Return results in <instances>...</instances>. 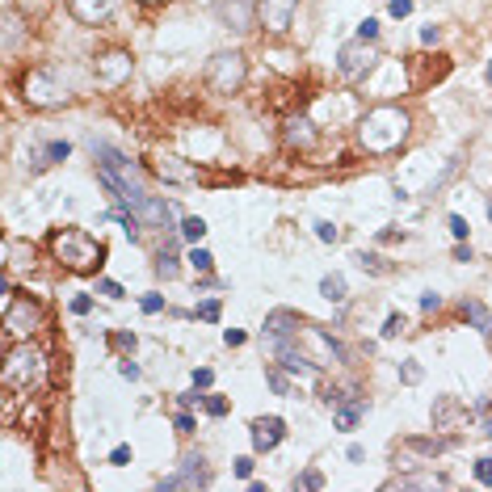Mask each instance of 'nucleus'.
Returning a JSON list of instances; mask_svg holds the SVG:
<instances>
[{
  "instance_id": "obj_33",
  "label": "nucleus",
  "mask_w": 492,
  "mask_h": 492,
  "mask_svg": "<svg viewBox=\"0 0 492 492\" xmlns=\"http://www.w3.org/2000/svg\"><path fill=\"white\" fill-rule=\"evenodd\" d=\"M139 307H143L147 316H160V312H164V299H160V295H143V303H139Z\"/></svg>"
},
{
  "instance_id": "obj_30",
  "label": "nucleus",
  "mask_w": 492,
  "mask_h": 492,
  "mask_svg": "<svg viewBox=\"0 0 492 492\" xmlns=\"http://www.w3.org/2000/svg\"><path fill=\"white\" fill-rule=\"evenodd\" d=\"M202 408H206L211 417H223V413H227V400H223V396H206V400H202Z\"/></svg>"
},
{
  "instance_id": "obj_47",
  "label": "nucleus",
  "mask_w": 492,
  "mask_h": 492,
  "mask_svg": "<svg viewBox=\"0 0 492 492\" xmlns=\"http://www.w3.org/2000/svg\"><path fill=\"white\" fill-rule=\"evenodd\" d=\"M236 476H240V480H248V476H253V459H248V455H244V459H236Z\"/></svg>"
},
{
  "instance_id": "obj_41",
  "label": "nucleus",
  "mask_w": 492,
  "mask_h": 492,
  "mask_svg": "<svg viewBox=\"0 0 492 492\" xmlns=\"http://www.w3.org/2000/svg\"><path fill=\"white\" fill-rule=\"evenodd\" d=\"M173 425H177V434H194V417H190V413H177Z\"/></svg>"
},
{
  "instance_id": "obj_48",
  "label": "nucleus",
  "mask_w": 492,
  "mask_h": 492,
  "mask_svg": "<svg viewBox=\"0 0 492 492\" xmlns=\"http://www.w3.org/2000/svg\"><path fill=\"white\" fill-rule=\"evenodd\" d=\"M223 341H227V345H244V333H240V328H227Z\"/></svg>"
},
{
  "instance_id": "obj_32",
  "label": "nucleus",
  "mask_w": 492,
  "mask_h": 492,
  "mask_svg": "<svg viewBox=\"0 0 492 492\" xmlns=\"http://www.w3.org/2000/svg\"><path fill=\"white\" fill-rule=\"evenodd\" d=\"M316 236H320V240H324V244H333V240H337V236H341V232H337V227H333V223H328V219H320V223H316Z\"/></svg>"
},
{
  "instance_id": "obj_3",
  "label": "nucleus",
  "mask_w": 492,
  "mask_h": 492,
  "mask_svg": "<svg viewBox=\"0 0 492 492\" xmlns=\"http://www.w3.org/2000/svg\"><path fill=\"white\" fill-rule=\"evenodd\" d=\"M51 253H55V261H59L63 270H72V274H93V270L105 265V248H101L88 232H80V227L55 232V236H51Z\"/></svg>"
},
{
  "instance_id": "obj_17",
  "label": "nucleus",
  "mask_w": 492,
  "mask_h": 492,
  "mask_svg": "<svg viewBox=\"0 0 492 492\" xmlns=\"http://www.w3.org/2000/svg\"><path fill=\"white\" fill-rule=\"evenodd\" d=\"M156 168H160V177H164V181H194V177H198V173H194L190 164H181L177 156H160V164H156Z\"/></svg>"
},
{
  "instance_id": "obj_35",
  "label": "nucleus",
  "mask_w": 492,
  "mask_h": 492,
  "mask_svg": "<svg viewBox=\"0 0 492 492\" xmlns=\"http://www.w3.org/2000/svg\"><path fill=\"white\" fill-rule=\"evenodd\" d=\"M476 480H480V484H492V455H484V459L476 463Z\"/></svg>"
},
{
  "instance_id": "obj_27",
  "label": "nucleus",
  "mask_w": 492,
  "mask_h": 492,
  "mask_svg": "<svg viewBox=\"0 0 492 492\" xmlns=\"http://www.w3.org/2000/svg\"><path fill=\"white\" fill-rule=\"evenodd\" d=\"M211 261H215V257H211L206 248H198V244H194V253H190V265H194L198 274H211Z\"/></svg>"
},
{
  "instance_id": "obj_25",
  "label": "nucleus",
  "mask_w": 492,
  "mask_h": 492,
  "mask_svg": "<svg viewBox=\"0 0 492 492\" xmlns=\"http://www.w3.org/2000/svg\"><path fill=\"white\" fill-rule=\"evenodd\" d=\"M156 274H160V278H177V257H173V244H168V248H160V257H156Z\"/></svg>"
},
{
  "instance_id": "obj_2",
  "label": "nucleus",
  "mask_w": 492,
  "mask_h": 492,
  "mask_svg": "<svg viewBox=\"0 0 492 492\" xmlns=\"http://www.w3.org/2000/svg\"><path fill=\"white\" fill-rule=\"evenodd\" d=\"M408 114L400 109V105H375L362 122H358V143H362V152H371V156H387V152H396L404 139H408Z\"/></svg>"
},
{
  "instance_id": "obj_40",
  "label": "nucleus",
  "mask_w": 492,
  "mask_h": 492,
  "mask_svg": "<svg viewBox=\"0 0 492 492\" xmlns=\"http://www.w3.org/2000/svg\"><path fill=\"white\" fill-rule=\"evenodd\" d=\"M387 13H392V17H408V13H413V0H392Z\"/></svg>"
},
{
  "instance_id": "obj_18",
  "label": "nucleus",
  "mask_w": 492,
  "mask_h": 492,
  "mask_svg": "<svg viewBox=\"0 0 492 492\" xmlns=\"http://www.w3.org/2000/svg\"><path fill=\"white\" fill-rule=\"evenodd\" d=\"M463 320H472L484 337H492V312L484 303H476V299H463Z\"/></svg>"
},
{
  "instance_id": "obj_28",
  "label": "nucleus",
  "mask_w": 492,
  "mask_h": 492,
  "mask_svg": "<svg viewBox=\"0 0 492 492\" xmlns=\"http://www.w3.org/2000/svg\"><path fill=\"white\" fill-rule=\"evenodd\" d=\"M354 261H358L362 270H371V274H387V265H383V257H375V253H358Z\"/></svg>"
},
{
  "instance_id": "obj_19",
  "label": "nucleus",
  "mask_w": 492,
  "mask_h": 492,
  "mask_svg": "<svg viewBox=\"0 0 492 492\" xmlns=\"http://www.w3.org/2000/svg\"><path fill=\"white\" fill-rule=\"evenodd\" d=\"M67 152H72V143H46L38 156H34V168H46V164H59V160H67Z\"/></svg>"
},
{
  "instance_id": "obj_21",
  "label": "nucleus",
  "mask_w": 492,
  "mask_h": 492,
  "mask_svg": "<svg viewBox=\"0 0 492 492\" xmlns=\"http://www.w3.org/2000/svg\"><path fill=\"white\" fill-rule=\"evenodd\" d=\"M265 383L274 387V396H291V392H295V387H291L286 366H265Z\"/></svg>"
},
{
  "instance_id": "obj_12",
  "label": "nucleus",
  "mask_w": 492,
  "mask_h": 492,
  "mask_svg": "<svg viewBox=\"0 0 492 492\" xmlns=\"http://www.w3.org/2000/svg\"><path fill=\"white\" fill-rule=\"evenodd\" d=\"M97 76H101V84H122L126 76H131V55H122V51H109V55H101L97 59Z\"/></svg>"
},
{
  "instance_id": "obj_49",
  "label": "nucleus",
  "mask_w": 492,
  "mask_h": 492,
  "mask_svg": "<svg viewBox=\"0 0 492 492\" xmlns=\"http://www.w3.org/2000/svg\"><path fill=\"white\" fill-rule=\"evenodd\" d=\"M118 375H122V379H139V366H135V362H122Z\"/></svg>"
},
{
  "instance_id": "obj_20",
  "label": "nucleus",
  "mask_w": 492,
  "mask_h": 492,
  "mask_svg": "<svg viewBox=\"0 0 492 492\" xmlns=\"http://www.w3.org/2000/svg\"><path fill=\"white\" fill-rule=\"evenodd\" d=\"M320 295H324L328 303H345V278H341V274H324Z\"/></svg>"
},
{
  "instance_id": "obj_31",
  "label": "nucleus",
  "mask_w": 492,
  "mask_h": 492,
  "mask_svg": "<svg viewBox=\"0 0 492 492\" xmlns=\"http://www.w3.org/2000/svg\"><path fill=\"white\" fill-rule=\"evenodd\" d=\"M358 38H366V42H375V38H379V21H375V17H366V21L358 25Z\"/></svg>"
},
{
  "instance_id": "obj_13",
  "label": "nucleus",
  "mask_w": 492,
  "mask_h": 492,
  "mask_svg": "<svg viewBox=\"0 0 492 492\" xmlns=\"http://www.w3.org/2000/svg\"><path fill=\"white\" fill-rule=\"evenodd\" d=\"M253 13H257L253 0H219V17H223L232 29H248V25H253Z\"/></svg>"
},
{
  "instance_id": "obj_22",
  "label": "nucleus",
  "mask_w": 492,
  "mask_h": 492,
  "mask_svg": "<svg viewBox=\"0 0 492 492\" xmlns=\"http://www.w3.org/2000/svg\"><path fill=\"white\" fill-rule=\"evenodd\" d=\"M446 480L442 476H400V480H392V488H442Z\"/></svg>"
},
{
  "instance_id": "obj_43",
  "label": "nucleus",
  "mask_w": 492,
  "mask_h": 492,
  "mask_svg": "<svg viewBox=\"0 0 492 492\" xmlns=\"http://www.w3.org/2000/svg\"><path fill=\"white\" fill-rule=\"evenodd\" d=\"M438 307H442V299H438L434 291H430V295H421V312H438Z\"/></svg>"
},
{
  "instance_id": "obj_52",
  "label": "nucleus",
  "mask_w": 492,
  "mask_h": 492,
  "mask_svg": "<svg viewBox=\"0 0 492 492\" xmlns=\"http://www.w3.org/2000/svg\"><path fill=\"white\" fill-rule=\"evenodd\" d=\"M488 84H492V63H488Z\"/></svg>"
},
{
  "instance_id": "obj_7",
  "label": "nucleus",
  "mask_w": 492,
  "mask_h": 492,
  "mask_svg": "<svg viewBox=\"0 0 492 492\" xmlns=\"http://www.w3.org/2000/svg\"><path fill=\"white\" fill-rule=\"evenodd\" d=\"M295 13H299V0H257V21L265 25V34H286Z\"/></svg>"
},
{
  "instance_id": "obj_15",
  "label": "nucleus",
  "mask_w": 492,
  "mask_h": 492,
  "mask_svg": "<svg viewBox=\"0 0 492 492\" xmlns=\"http://www.w3.org/2000/svg\"><path fill=\"white\" fill-rule=\"evenodd\" d=\"M362 413H366V400H341V404H333V425L341 434H350V430H358Z\"/></svg>"
},
{
  "instance_id": "obj_39",
  "label": "nucleus",
  "mask_w": 492,
  "mask_h": 492,
  "mask_svg": "<svg viewBox=\"0 0 492 492\" xmlns=\"http://www.w3.org/2000/svg\"><path fill=\"white\" fill-rule=\"evenodd\" d=\"M72 312H76V316H88V312H93V299H88V295H76V299H72Z\"/></svg>"
},
{
  "instance_id": "obj_8",
  "label": "nucleus",
  "mask_w": 492,
  "mask_h": 492,
  "mask_svg": "<svg viewBox=\"0 0 492 492\" xmlns=\"http://www.w3.org/2000/svg\"><path fill=\"white\" fill-rule=\"evenodd\" d=\"M206 484H211V472H206V459H202V455H185V459H181V472H177V476H168V480H160V488H164V492L206 488Z\"/></svg>"
},
{
  "instance_id": "obj_5",
  "label": "nucleus",
  "mask_w": 492,
  "mask_h": 492,
  "mask_svg": "<svg viewBox=\"0 0 492 492\" xmlns=\"http://www.w3.org/2000/svg\"><path fill=\"white\" fill-rule=\"evenodd\" d=\"M244 55L240 51H219L211 63H206V88L215 93H236L244 84Z\"/></svg>"
},
{
  "instance_id": "obj_23",
  "label": "nucleus",
  "mask_w": 492,
  "mask_h": 492,
  "mask_svg": "<svg viewBox=\"0 0 492 492\" xmlns=\"http://www.w3.org/2000/svg\"><path fill=\"white\" fill-rule=\"evenodd\" d=\"M459 413H463V408H459L455 400H438V408H434V425H438V430H446Z\"/></svg>"
},
{
  "instance_id": "obj_36",
  "label": "nucleus",
  "mask_w": 492,
  "mask_h": 492,
  "mask_svg": "<svg viewBox=\"0 0 492 492\" xmlns=\"http://www.w3.org/2000/svg\"><path fill=\"white\" fill-rule=\"evenodd\" d=\"M400 379H404V383H421V366H417V362H404V366H400Z\"/></svg>"
},
{
  "instance_id": "obj_10",
  "label": "nucleus",
  "mask_w": 492,
  "mask_h": 492,
  "mask_svg": "<svg viewBox=\"0 0 492 492\" xmlns=\"http://www.w3.org/2000/svg\"><path fill=\"white\" fill-rule=\"evenodd\" d=\"M299 316L295 312H270L265 316V328H261V337L270 341V345H282V341H295L299 337Z\"/></svg>"
},
{
  "instance_id": "obj_46",
  "label": "nucleus",
  "mask_w": 492,
  "mask_h": 492,
  "mask_svg": "<svg viewBox=\"0 0 492 492\" xmlns=\"http://www.w3.org/2000/svg\"><path fill=\"white\" fill-rule=\"evenodd\" d=\"M211 379H215V375H211L206 366H198V371H194V387H211Z\"/></svg>"
},
{
  "instance_id": "obj_11",
  "label": "nucleus",
  "mask_w": 492,
  "mask_h": 492,
  "mask_svg": "<svg viewBox=\"0 0 492 492\" xmlns=\"http://www.w3.org/2000/svg\"><path fill=\"white\" fill-rule=\"evenodd\" d=\"M248 438H253V451H274L286 438V421L282 417H257L248 425Z\"/></svg>"
},
{
  "instance_id": "obj_26",
  "label": "nucleus",
  "mask_w": 492,
  "mask_h": 492,
  "mask_svg": "<svg viewBox=\"0 0 492 492\" xmlns=\"http://www.w3.org/2000/svg\"><path fill=\"white\" fill-rule=\"evenodd\" d=\"M295 488L320 492V488H324V476H320V472H316V467H307V472H299V476H295Z\"/></svg>"
},
{
  "instance_id": "obj_51",
  "label": "nucleus",
  "mask_w": 492,
  "mask_h": 492,
  "mask_svg": "<svg viewBox=\"0 0 492 492\" xmlns=\"http://www.w3.org/2000/svg\"><path fill=\"white\" fill-rule=\"evenodd\" d=\"M484 438H492V417L484 421Z\"/></svg>"
},
{
  "instance_id": "obj_45",
  "label": "nucleus",
  "mask_w": 492,
  "mask_h": 492,
  "mask_svg": "<svg viewBox=\"0 0 492 492\" xmlns=\"http://www.w3.org/2000/svg\"><path fill=\"white\" fill-rule=\"evenodd\" d=\"M114 345L118 350H135V333H114Z\"/></svg>"
},
{
  "instance_id": "obj_29",
  "label": "nucleus",
  "mask_w": 492,
  "mask_h": 492,
  "mask_svg": "<svg viewBox=\"0 0 492 492\" xmlns=\"http://www.w3.org/2000/svg\"><path fill=\"white\" fill-rule=\"evenodd\" d=\"M404 328H408V324H404V316H400V312H392V316H387V324H383V337H400Z\"/></svg>"
},
{
  "instance_id": "obj_16",
  "label": "nucleus",
  "mask_w": 492,
  "mask_h": 492,
  "mask_svg": "<svg viewBox=\"0 0 492 492\" xmlns=\"http://www.w3.org/2000/svg\"><path fill=\"white\" fill-rule=\"evenodd\" d=\"M286 143H291V147H303V152H307V147L316 143V122H312L307 114L291 118V122H286Z\"/></svg>"
},
{
  "instance_id": "obj_14",
  "label": "nucleus",
  "mask_w": 492,
  "mask_h": 492,
  "mask_svg": "<svg viewBox=\"0 0 492 492\" xmlns=\"http://www.w3.org/2000/svg\"><path fill=\"white\" fill-rule=\"evenodd\" d=\"M114 4L118 0H67V8L84 21V25H97V21H105L109 13H114Z\"/></svg>"
},
{
  "instance_id": "obj_38",
  "label": "nucleus",
  "mask_w": 492,
  "mask_h": 492,
  "mask_svg": "<svg viewBox=\"0 0 492 492\" xmlns=\"http://www.w3.org/2000/svg\"><path fill=\"white\" fill-rule=\"evenodd\" d=\"M97 291H101V295H105V299H122V286H118V282H114V278H105V282H101V286H97Z\"/></svg>"
},
{
  "instance_id": "obj_34",
  "label": "nucleus",
  "mask_w": 492,
  "mask_h": 492,
  "mask_svg": "<svg viewBox=\"0 0 492 492\" xmlns=\"http://www.w3.org/2000/svg\"><path fill=\"white\" fill-rule=\"evenodd\" d=\"M131 463V446H114L109 451V467H126Z\"/></svg>"
},
{
  "instance_id": "obj_44",
  "label": "nucleus",
  "mask_w": 492,
  "mask_h": 492,
  "mask_svg": "<svg viewBox=\"0 0 492 492\" xmlns=\"http://www.w3.org/2000/svg\"><path fill=\"white\" fill-rule=\"evenodd\" d=\"M198 316H202V320H219V303H215V299H211V303H202V307H198Z\"/></svg>"
},
{
  "instance_id": "obj_37",
  "label": "nucleus",
  "mask_w": 492,
  "mask_h": 492,
  "mask_svg": "<svg viewBox=\"0 0 492 492\" xmlns=\"http://www.w3.org/2000/svg\"><path fill=\"white\" fill-rule=\"evenodd\" d=\"M451 232H455V240H467V219L463 215H451Z\"/></svg>"
},
{
  "instance_id": "obj_42",
  "label": "nucleus",
  "mask_w": 492,
  "mask_h": 492,
  "mask_svg": "<svg viewBox=\"0 0 492 492\" xmlns=\"http://www.w3.org/2000/svg\"><path fill=\"white\" fill-rule=\"evenodd\" d=\"M438 38H442V29H438V25H425V29H421V42H425V46H434Z\"/></svg>"
},
{
  "instance_id": "obj_53",
  "label": "nucleus",
  "mask_w": 492,
  "mask_h": 492,
  "mask_svg": "<svg viewBox=\"0 0 492 492\" xmlns=\"http://www.w3.org/2000/svg\"><path fill=\"white\" fill-rule=\"evenodd\" d=\"M488 219H492V202H488Z\"/></svg>"
},
{
  "instance_id": "obj_1",
  "label": "nucleus",
  "mask_w": 492,
  "mask_h": 492,
  "mask_svg": "<svg viewBox=\"0 0 492 492\" xmlns=\"http://www.w3.org/2000/svg\"><path fill=\"white\" fill-rule=\"evenodd\" d=\"M51 379V358L29 345V341H13L4 350V366H0V387L4 400H29L34 392H42Z\"/></svg>"
},
{
  "instance_id": "obj_24",
  "label": "nucleus",
  "mask_w": 492,
  "mask_h": 492,
  "mask_svg": "<svg viewBox=\"0 0 492 492\" xmlns=\"http://www.w3.org/2000/svg\"><path fill=\"white\" fill-rule=\"evenodd\" d=\"M181 236L198 244V240L206 236V219H198V215H190V219H181Z\"/></svg>"
},
{
  "instance_id": "obj_50",
  "label": "nucleus",
  "mask_w": 492,
  "mask_h": 492,
  "mask_svg": "<svg viewBox=\"0 0 492 492\" xmlns=\"http://www.w3.org/2000/svg\"><path fill=\"white\" fill-rule=\"evenodd\" d=\"M177 400H181V408H190V404H202L206 396H198V392H185V396H177Z\"/></svg>"
},
{
  "instance_id": "obj_9",
  "label": "nucleus",
  "mask_w": 492,
  "mask_h": 492,
  "mask_svg": "<svg viewBox=\"0 0 492 492\" xmlns=\"http://www.w3.org/2000/svg\"><path fill=\"white\" fill-rule=\"evenodd\" d=\"M25 97H29L34 105H59V101L67 97V88H59L46 72H29V76H25Z\"/></svg>"
},
{
  "instance_id": "obj_4",
  "label": "nucleus",
  "mask_w": 492,
  "mask_h": 492,
  "mask_svg": "<svg viewBox=\"0 0 492 492\" xmlns=\"http://www.w3.org/2000/svg\"><path fill=\"white\" fill-rule=\"evenodd\" d=\"M4 341L13 345V341H29L42 324H46V312L25 295V299H13V303H4Z\"/></svg>"
},
{
  "instance_id": "obj_6",
  "label": "nucleus",
  "mask_w": 492,
  "mask_h": 492,
  "mask_svg": "<svg viewBox=\"0 0 492 492\" xmlns=\"http://www.w3.org/2000/svg\"><path fill=\"white\" fill-rule=\"evenodd\" d=\"M371 67H375V51L366 46V38L345 42V46L337 51V72H341L345 80H366V76H371Z\"/></svg>"
}]
</instances>
